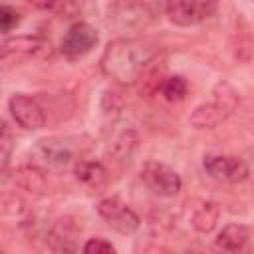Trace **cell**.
Instances as JSON below:
<instances>
[{
    "label": "cell",
    "instance_id": "603a6c76",
    "mask_svg": "<svg viewBox=\"0 0 254 254\" xmlns=\"http://www.w3.org/2000/svg\"><path fill=\"white\" fill-rule=\"evenodd\" d=\"M81 250L87 252V254H115V246H113L109 240L101 238V236L89 238V240L83 244Z\"/></svg>",
    "mask_w": 254,
    "mask_h": 254
},
{
    "label": "cell",
    "instance_id": "9a60e30c",
    "mask_svg": "<svg viewBox=\"0 0 254 254\" xmlns=\"http://www.w3.org/2000/svg\"><path fill=\"white\" fill-rule=\"evenodd\" d=\"M248 240H250V228L238 222H230L216 234L214 242L224 252H240L246 248Z\"/></svg>",
    "mask_w": 254,
    "mask_h": 254
},
{
    "label": "cell",
    "instance_id": "5b68a950",
    "mask_svg": "<svg viewBox=\"0 0 254 254\" xmlns=\"http://www.w3.org/2000/svg\"><path fill=\"white\" fill-rule=\"evenodd\" d=\"M97 214L119 234H135L141 226L139 214L119 196H105L97 202Z\"/></svg>",
    "mask_w": 254,
    "mask_h": 254
},
{
    "label": "cell",
    "instance_id": "44dd1931",
    "mask_svg": "<svg viewBox=\"0 0 254 254\" xmlns=\"http://www.w3.org/2000/svg\"><path fill=\"white\" fill-rule=\"evenodd\" d=\"M14 145H16V139L8 127V123L4 121L2 123V135H0V149H2V173L6 175L8 171V165H10V159H12V151H14Z\"/></svg>",
    "mask_w": 254,
    "mask_h": 254
},
{
    "label": "cell",
    "instance_id": "ffe728a7",
    "mask_svg": "<svg viewBox=\"0 0 254 254\" xmlns=\"http://www.w3.org/2000/svg\"><path fill=\"white\" fill-rule=\"evenodd\" d=\"M187 91H189V83L183 75H167L159 89V93L167 101H181L187 97Z\"/></svg>",
    "mask_w": 254,
    "mask_h": 254
},
{
    "label": "cell",
    "instance_id": "9c48e42d",
    "mask_svg": "<svg viewBox=\"0 0 254 254\" xmlns=\"http://www.w3.org/2000/svg\"><path fill=\"white\" fill-rule=\"evenodd\" d=\"M52 54V46L42 36H14L2 44V62H20L30 58H46Z\"/></svg>",
    "mask_w": 254,
    "mask_h": 254
},
{
    "label": "cell",
    "instance_id": "e0dca14e",
    "mask_svg": "<svg viewBox=\"0 0 254 254\" xmlns=\"http://www.w3.org/2000/svg\"><path fill=\"white\" fill-rule=\"evenodd\" d=\"M165 77H167V75H165V64H163V62H157V58H155V60L141 71V75H139V79H137L135 83H137V89H139L141 95L151 97V95L159 93L161 83H163Z\"/></svg>",
    "mask_w": 254,
    "mask_h": 254
},
{
    "label": "cell",
    "instance_id": "3957f363",
    "mask_svg": "<svg viewBox=\"0 0 254 254\" xmlns=\"http://www.w3.org/2000/svg\"><path fill=\"white\" fill-rule=\"evenodd\" d=\"M34 155L52 169H64L81 159V143L79 137H44L36 143Z\"/></svg>",
    "mask_w": 254,
    "mask_h": 254
},
{
    "label": "cell",
    "instance_id": "30bf717a",
    "mask_svg": "<svg viewBox=\"0 0 254 254\" xmlns=\"http://www.w3.org/2000/svg\"><path fill=\"white\" fill-rule=\"evenodd\" d=\"M153 18L143 8L141 0H119L109 10V26L119 32H137Z\"/></svg>",
    "mask_w": 254,
    "mask_h": 254
},
{
    "label": "cell",
    "instance_id": "ac0fdd59",
    "mask_svg": "<svg viewBox=\"0 0 254 254\" xmlns=\"http://www.w3.org/2000/svg\"><path fill=\"white\" fill-rule=\"evenodd\" d=\"M220 218V206L216 202H202L190 216V224L196 232L200 234H208L216 228Z\"/></svg>",
    "mask_w": 254,
    "mask_h": 254
},
{
    "label": "cell",
    "instance_id": "277c9868",
    "mask_svg": "<svg viewBox=\"0 0 254 254\" xmlns=\"http://www.w3.org/2000/svg\"><path fill=\"white\" fill-rule=\"evenodd\" d=\"M202 169L204 173L218 183L226 185H238L248 179L250 169L244 159L236 155H222V153H208L202 157Z\"/></svg>",
    "mask_w": 254,
    "mask_h": 254
},
{
    "label": "cell",
    "instance_id": "cb8c5ba5",
    "mask_svg": "<svg viewBox=\"0 0 254 254\" xmlns=\"http://www.w3.org/2000/svg\"><path fill=\"white\" fill-rule=\"evenodd\" d=\"M141 4L149 12L151 18H159V16H163V14L169 12L171 0H141Z\"/></svg>",
    "mask_w": 254,
    "mask_h": 254
},
{
    "label": "cell",
    "instance_id": "7c38bea8",
    "mask_svg": "<svg viewBox=\"0 0 254 254\" xmlns=\"http://www.w3.org/2000/svg\"><path fill=\"white\" fill-rule=\"evenodd\" d=\"M81 226L75 224L71 216H64L56 220V224L48 230V248L54 252H75L77 250V236Z\"/></svg>",
    "mask_w": 254,
    "mask_h": 254
},
{
    "label": "cell",
    "instance_id": "4fadbf2b",
    "mask_svg": "<svg viewBox=\"0 0 254 254\" xmlns=\"http://www.w3.org/2000/svg\"><path fill=\"white\" fill-rule=\"evenodd\" d=\"M73 177L77 183H81L85 189L99 190L109 181V171L103 163L95 159H77L73 165Z\"/></svg>",
    "mask_w": 254,
    "mask_h": 254
},
{
    "label": "cell",
    "instance_id": "5bb4252c",
    "mask_svg": "<svg viewBox=\"0 0 254 254\" xmlns=\"http://www.w3.org/2000/svg\"><path fill=\"white\" fill-rule=\"evenodd\" d=\"M12 183L32 194H44L48 190V177L38 165H20L12 173Z\"/></svg>",
    "mask_w": 254,
    "mask_h": 254
},
{
    "label": "cell",
    "instance_id": "2e32d148",
    "mask_svg": "<svg viewBox=\"0 0 254 254\" xmlns=\"http://www.w3.org/2000/svg\"><path fill=\"white\" fill-rule=\"evenodd\" d=\"M137 147H139V135H137L135 129L127 127V129L119 131V133L111 139L107 153L113 157V161L125 163V161H129V159L133 157V153L137 151Z\"/></svg>",
    "mask_w": 254,
    "mask_h": 254
},
{
    "label": "cell",
    "instance_id": "8fae6325",
    "mask_svg": "<svg viewBox=\"0 0 254 254\" xmlns=\"http://www.w3.org/2000/svg\"><path fill=\"white\" fill-rule=\"evenodd\" d=\"M8 111L12 119L28 131L42 129L46 125V111L40 101L28 93H12L8 99Z\"/></svg>",
    "mask_w": 254,
    "mask_h": 254
},
{
    "label": "cell",
    "instance_id": "8992f818",
    "mask_svg": "<svg viewBox=\"0 0 254 254\" xmlns=\"http://www.w3.org/2000/svg\"><path fill=\"white\" fill-rule=\"evenodd\" d=\"M141 181L153 194L163 196V198H171V196L179 194L183 189L181 175L173 167L159 163V161H149L143 165Z\"/></svg>",
    "mask_w": 254,
    "mask_h": 254
},
{
    "label": "cell",
    "instance_id": "7a4b0ae2",
    "mask_svg": "<svg viewBox=\"0 0 254 254\" xmlns=\"http://www.w3.org/2000/svg\"><path fill=\"white\" fill-rule=\"evenodd\" d=\"M238 101V91L222 79L212 87V99L194 107L189 121L194 129H214L234 113Z\"/></svg>",
    "mask_w": 254,
    "mask_h": 254
},
{
    "label": "cell",
    "instance_id": "6da1fadb",
    "mask_svg": "<svg viewBox=\"0 0 254 254\" xmlns=\"http://www.w3.org/2000/svg\"><path fill=\"white\" fill-rule=\"evenodd\" d=\"M159 56V50L149 40L117 38L111 40L99 60L101 71L121 85H131L139 79L141 71Z\"/></svg>",
    "mask_w": 254,
    "mask_h": 254
},
{
    "label": "cell",
    "instance_id": "7402d4cb",
    "mask_svg": "<svg viewBox=\"0 0 254 254\" xmlns=\"http://www.w3.org/2000/svg\"><path fill=\"white\" fill-rule=\"evenodd\" d=\"M20 20L22 18H20V12L16 8H12L8 4H2V8H0V28H2L4 34H10L20 24Z\"/></svg>",
    "mask_w": 254,
    "mask_h": 254
},
{
    "label": "cell",
    "instance_id": "ba28073f",
    "mask_svg": "<svg viewBox=\"0 0 254 254\" xmlns=\"http://www.w3.org/2000/svg\"><path fill=\"white\" fill-rule=\"evenodd\" d=\"M218 10V0H171L169 20L177 26L189 28L208 20Z\"/></svg>",
    "mask_w": 254,
    "mask_h": 254
},
{
    "label": "cell",
    "instance_id": "d4e9b609",
    "mask_svg": "<svg viewBox=\"0 0 254 254\" xmlns=\"http://www.w3.org/2000/svg\"><path fill=\"white\" fill-rule=\"evenodd\" d=\"M36 8H42V10H56L60 0H30Z\"/></svg>",
    "mask_w": 254,
    "mask_h": 254
},
{
    "label": "cell",
    "instance_id": "52a82bcc",
    "mask_svg": "<svg viewBox=\"0 0 254 254\" xmlns=\"http://www.w3.org/2000/svg\"><path fill=\"white\" fill-rule=\"evenodd\" d=\"M99 42V36L95 32V28L83 20H77L73 22L64 38H62V44H60V52L65 60H79L83 56H87Z\"/></svg>",
    "mask_w": 254,
    "mask_h": 254
},
{
    "label": "cell",
    "instance_id": "d6986e66",
    "mask_svg": "<svg viewBox=\"0 0 254 254\" xmlns=\"http://www.w3.org/2000/svg\"><path fill=\"white\" fill-rule=\"evenodd\" d=\"M232 50L234 56L238 60H248L252 54V36H250V28L248 24L238 18L234 22V30H232Z\"/></svg>",
    "mask_w": 254,
    "mask_h": 254
}]
</instances>
